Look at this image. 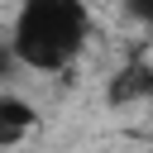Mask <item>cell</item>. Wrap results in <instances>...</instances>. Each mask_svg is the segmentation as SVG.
<instances>
[{
  "label": "cell",
  "instance_id": "obj_2",
  "mask_svg": "<svg viewBox=\"0 0 153 153\" xmlns=\"http://www.w3.org/2000/svg\"><path fill=\"white\" fill-rule=\"evenodd\" d=\"M148 76H153V62L129 57V62H124V67L110 76L105 100H110V105H134V100H148Z\"/></svg>",
  "mask_w": 153,
  "mask_h": 153
},
{
  "label": "cell",
  "instance_id": "obj_1",
  "mask_svg": "<svg viewBox=\"0 0 153 153\" xmlns=\"http://www.w3.org/2000/svg\"><path fill=\"white\" fill-rule=\"evenodd\" d=\"M91 38V10L86 0H19L10 48L19 67L29 72H62L81 57Z\"/></svg>",
  "mask_w": 153,
  "mask_h": 153
},
{
  "label": "cell",
  "instance_id": "obj_6",
  "mask_svg": "<svg viewBox=\"0 0 153 153\" xmlns=\"http://www.w3.org/2000/svg\"><path fill=\"white\" fill-rule=\"evenodd\" d=\"M148 100H153V76H148Z\"/></svg>",
  "mask_w": 153,
  "mask_h": 153
},
{
  "label": "cell",
  "instance_id": "obj_4",
  "mask_svg": "<svg viewBox=\"0 0 153 153\" xmlns=\"http://www.w3.org/2000/svg\"><path fill=\"white\" fill-rule=\"evenodd\" d=\"M14 67H19V57H14L10 38H5V43H0V81H10V76H14Z\"/></svg>",
  "mask_w": 153,
  "mask_h": 153
},
{
  "label": "cell",
  "instance_id": "obj_3",
  "mask_svg": "<svg viewBox=\"0 0 153 153\" xmlns=\"http://www.w3.org/2000/svg\"><path fill=\"white\" fill-rule=\"evenodd\" d=\"M33 124H38V110H33L24 96H10V91H0V148H14V143H24V139L33 134Z\"/></svg>",
  "mask_w": 153,
  "mask_h": 153
},
{
  "label": "cell",
  "instance_id": "obj_5",
  "mask_svg": "<svg viewBox=\"0 0 153 153\" xmlns=\"http://www.w3.org/2000/svg\"><path fill=\"white\" fill-rule=\"evenodd\" d=\"M124 10H129L139 24H148V29H153V0H124Z\"/></svg>",
  "mask_w": 153,
  "mask_h": 153
}]
</instances>
